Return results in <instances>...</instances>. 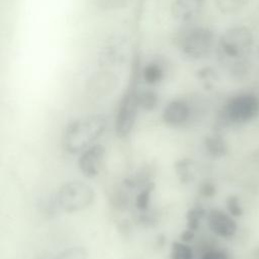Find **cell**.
<instances>
[{
  "instance_id": "obj_1",
  "label": "cell",
  "mask_w": 259,
  "mask_h": 259,
  "mask_svg": "<svg viewBox=\"0 0 259 259\" xmlns=\"http://www.w3.org/2000/svg\"><path fill=\"white\" fill-rule=\"evenodd\" d=\"M214 31L204 25H183L173 36V45L188 61H199L211 54L217 47Z\"/></svg>"
},
{
  "instance_id": "obj_2",
  "label": "cell",
  "mask_w": 259,
  "mask_h": 259,
  "mask_svg": "<svg viewBox=\"0 0 259 259\" xmlns=\"http://www.w3.org/2000/svg\"><path fill=\"white\" fill-rule=\"evenodd\" d=\"M254 45L252 30L245 25L232 26L219 37L215 47L218 59L226 69L248 62Z\"/></svg>"
},
{
  "instance_id": "obj_3",
  "label": "cell",
  "mask_w": 259,
  "mask_h": 259,
  "mask_svg": "<svg viewBox=\"0 0 259 259\" xmlns=\"http://www.w3.org/2000/svg\"><path fill=\"white\" fill-rule=\"evenodd\" d=\"M108 124L103 114H91L71 121L63 135V147L71 154L83 152L98 140Z\"/></svg>"
},
{
  "instance_id": "obj_4",
  "label": "cell",
  "mask_w": 259,
  "mask_h": 259,
  "mask_svg": "<svg viewBox=\"0 0 259 259\" xmlns=\"http://www.w3.org/2000/svg\"><path fill=\"white\" fill-rule=\"evenodd\" d=\"M131 39L124 32H112L101 42L97 52L99 68L115 69L123 66L131 56Z\"/></svg>"
},
{
  "instance_id": "obj_5",
  "label": "cell",
  "mask_w": 259,
  "mask_h": 259,
  "mask_svg": "<svg viewBox=\"0 0 259 259\" xmlns=\"http://www.w3.org/2000/svg\"><path fill=\"white\" fill-rule=\"evenodd\" d=\"M95 192L92 186L83 181H68L56 193L60 209L66 212H77L88 208L94 201Z\"/></svg>"
},
{
  "instance_id": "obj_6",
  "label": "cell",
  "mask_w": 259,
  "mask_h": 259,
  "mask_svg": "<svg viewBox=\"0 0 259 259\" xmlns=\"http://www.w3.org/2000/svg\"><path fill=\"white\" fill-rule=\"evenodd\" d=\"M259 114V97L253 93L232 96L221 110V118L227 123L243 124Z\"/></svg>"
},
{
  "instance_id": "obj_7",
  "label": "cell",
  "mask_w": 259,
  "mask_h": 259,
  "mask_svg": "<svg viewBox=\"0 0 259 259\" xmlns=\"http://www.w3.org/2000/svg\"><path fill=\"white\" fill-rule=\"evenodd\" d=\"M119 77L113 69L98 68L93 71L85 81V91L94 99H102L110 96L119 86Z\"/></svg>"
},
{
  "instance_id": "obj_8",
  "label": "cell",
  "mask_w": 259,
  "mask_h": 259,
  "mask_svg": "<svg viewBox=\"0 0 259 259\" xmlns=\"http://www.w3.org/2000/svg\"><path fill=\"white\" fill-rule=\"evenodd\" d=\"M137 91L128 90L120 100L114 122L115 134L119 138L127 137L134 128L138 109H139Z\"/></svg>"
},
{
  "instance_id": "obj_9",
  "label": "cell",
  "mask_w": 259,
  "mask_h": 259,
  "mask_svg": "<svg viewBox=\"0 0 259 259\" xmlns=\"http://www.w3.org/2000/svg\"><path fill=\"white\" fill-rule=\"evenodd\" d=\"M206 0H173L170 6L171 17L178 23H193L202 13Z\"/></svg>"
},
{
  "instance_id": "obj_10",
  "label": "cell",
  "mask_w": 259,
  "mask_h": 259,
  "mask_svg": "<svg viewBox=\"0 0 259 259\" xmlns=\"http://www.w3.org/2000/svg\"><path fill=\"white\" fill-rule=\"evenodd\" d=\"M105 149L100 144L90 146L81 152L78 159V166L81 173L87 178L96 177L101 169Z\"/></svg>"
},
{
  "instance_id": "obj_11",
  "label": "cell",
  "mask_w": 259,
  "mask_h": 259,
  "mask_svg": "<svg viewBox=\"0 0 259 259\" xmlns=\"http://www.w3.org/2000/svg\"><path fill=\"white\" fill-rule=\"evenodd\" d=\"M207 225L212 233L224 239L234 237L238 229L233 215L218 208H212L207 213Z\"/></svg>"
},
{
  "instance_id": "obj_12",
  "label": "cell",
  "mask_w": 259,
  "mask_h": 259,
  "mask_svg": "<svg viewBox=\"0 0 259 259\" xmlns=\"http://www.w3.org/2000/svg\"><path fill=\"white\" fill-rule=\"evenodd\" d=\"M191 115V106L183 98L170 100L164 107L162 119L164 123L171 126H178L185 123Z\"/></svg>"
},
{
  "instance_id": "obj_13",
  "label": "cell",
  "mask_w": 259,
  "mask_h": 259,
  "mask_svg": "<svg viewBox=\"0 0 259 259\" xmlns=\"http://www.w3.org/2000/svg\"><path fill=\"white\" fill-rule=\"evenodd\" d=\"M167 63L160 58H155L147 62L142 71L141 76L143 81L148 85H156L162 82L167 74Z\"/></svg>"
},
{
  "instance_id": "obj_14",
  "label": "cell",
  "mask_w": 259,
  "mask_h": 259,
  "mask_svg": "<svg viewBox=\"0 0 259 259\" xmlns=\"http://www.w3.org/2000/svg\"><path fill=\"white\" fill-rule=\"evenodd\" d=\"M204 146L208 154L213 158H222L228 153V146L225 140L218 136H209L204 140Z\"/></svg>"
},
{
  "instance_id": "obj_15",
  "label": "cell",
  "mask_w": 259,
  "mask_h": 259,
  "mask_svg": "<svg viewBox=\"0 0 259 259\" xmlns=\"http://www.w3.org/2000/svg\"><path fill=\"white\" fill-rule=\"evenodd\" d=\"M250 0H214L218 11L224 15H233L240 12Z\"/></svg>"
},
{
  "instance_id": "obj_16",
  "label": "cell",
  "mask_w": 259,
  "mask_h": 259,
  "mask_svg": "<svg viewBox=\"0 0 259 259\" xmlns=\"http://www.w3.org/2000/svg\"><path fill=\"white\" fill-rule=\"evenodd\" d=\"M139 107L144 110H153L158 105V94L150 89L137 92Z\"/></svg>"
},
{
  "instance_id": "obj_17",
  "label": "cell",
  "mask_w": 259,
  "mask_h": 259,
  "mask_svg": "<svg viewBox=\"0 0 259 259\" xmlns=\"http://www.w3.org/2000/svg\"><path fill=\"white\" fill-rule=\"evenodd\" d=\"M171 259H192V249L182 242H174L170 251Z\"/></svg>"
},
{
  "instance_id": "obj_18",
  "label": "cell",
  "mask_w": 259,
  "mask_h": 259,
  "mask_svg": "<svg viewBox=\"0 0 259 259\" xmlns=\"http://www.w3.org/2000/svg\"><path fill=\"white\" fill-rule=\"evenodd\" d=\"M131 0H93L94 5L101 11L110 12L124 8Z\"/></svg>"
},
{
  "instance_id": "obj_19",
  "label": "cell",
  "mask_w": 259,
  "mask_h": 259,
  "mask_svg": "<svg viewBox=\"0 0 259 259\" xmlns=\"http://www.w3.org/2000/svg\"><path fill=\"white\" fill-rule=\"evenodd\" d=\"M87 253L83 247L74 246L61 251L54 259H86Z\"/></svg>"
},
{
  "instance_id": "obj_20",
  "label": "cell",
  "mask_w": 259,
  "mask_h": 259,
  "mask_svg": "<svg viewBox=\"0 0 259 259\" xmlns=\"http://www.w3.org/2000/svg\"><path fill=\"white\" fill-rule=\"evenodd\" d=\"M204 213H205L204 209H202L200 207H193L192 209H190L186 215L188 229L195 231L198 228L199 223H200L201 219L203 218Z\"/></svg>"
},
{
  "instance_id": "obj_21",
  "label": "cell",
  "mask_w": 259,
  "mask_h": 259,
  "mask_svg": "<svg viewBox=\"0 0 259 259\" xmlns=\"http://www.w3.org/2000/svg\"><path fill=\"white\" fill-rule=\"evenodd\" d=\"M152 185L146 186L136 197V205L139 209H146L148 208L151 200V192H152Z\"/></svg>"
},
{
  "instance_id": "obj_22",
  "label": "cell",
  "mask_w": 259,
  "mask_h": 259,
  "mask_svg": "<svg viewBox=\"0 0 259 259\" xmlns=\"http://www.w3.org/2000/svg\"><path fill=\"white\" fill-rule=\"evenodd\" d=\"M227 208L231 215L233 217H241L243 214V209L240 205V201L238 196L236 195H230L227 198Z\"/></svg>"
},
{
  "instance_id": "obj_23",
  "label": "cell",
  "mask_w": 259,
  "mask_h": 259,
  "mask_svg": "<svg viewBox=\"0 0 259 259\" xmlns=\"http://www.w3.org/2000/svg\"><path fill=\"white\" fill-rule=\"evenodd\" d=\"M200 259H231L229 254L223 250L211 249L206 251Z\"/></svg>"
},
{
  "instance_id": "obj_24",
  "label": "cell",
  "mask_w": 259,
  "mask_h": 259,
  "mask_svg": "<svg viewBox=\"0 0 259 259\" xmlns=\"http://www.w3.org/2000/svg\"><path fill=\"white\" fill-rule=\"evenodd\" d=\"M200 193L205 197H211L215 193V186L212 182H204L200 186Z\"/></svg>"
},
{
  "instance_id": "obj_25",
  "label": "cell",
  "mask_w": 259,
  "mask_h": 259,
  "mask_svg": "<svg viewBox=\"0 0 259 259\" xmlns=\"http://www.w3.org/2000/svg\"><path fill=\"white\" fill-rule=\"evenodd\" d=\"M182 240L185 242V241H190L191 239H192V237H193V231L192 230H189V229H187L186 231H184V233L182 234Z\"/></svg>"
},
{
  "instance_id": "obj_26",
  "label": "cell",
  "mask_w": 259,
  "mask_h": 259,
  "mask_svg": "<svg viewBox=\"0 0 259 259\" xmlns=\"http://www.w3.org/2000/svg\"><path fill=\"white\" fill-rule=\"evenodd\" d=\"M254 259H259V247L254 251V255H253Z\"/></svg>"
}]
</instances>
